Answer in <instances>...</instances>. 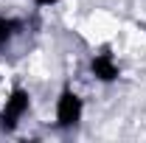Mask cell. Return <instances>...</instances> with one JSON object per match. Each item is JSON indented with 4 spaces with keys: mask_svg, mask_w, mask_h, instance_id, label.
Wrapping results in <instances>:
<instances>
[{
    "mask_svg": "<svg viewBox=\"0 0 146 143\" xmlns=\"http://www.w3.org/2000/svg\"><path fill=\"white\" fill-rule=\"evenodd\" d=\"M90 73H93V79L101 81V84H112V81H118V76H121V65H118L115 54L110 51V45H104V48L90 59Z\"/></svg>",
    "mask_w": 146,
    "mask_h": 143,
    "instance_id": "obj_3",
    "label": "cell"
},
{
    "mask_svg": "<svg viewBox=\"0 0 146 143\" xmlns=\"http://www.w3.org/2000/svg\"><path fill=\"white\" fill-rule=\"evenodd\" d=\"M31 109V93L25 87H11L6 104L0 107V132L3 135H11L14 129L20 126V121L25 118V112Z\"/></svg>",
    "mask_w": 146,
    "mask_h": 143,
    "instance_id": "obj_1",
    "label": "cell"
},
{
    "mask_svg": "<svg viewBox=\"0 0 146 143\" xmlns=\"http://www.w3.org/2000/svg\"><path fill=\"white\" fill-rule=\"evenodd\" d=\"M20 28H23V23H20V20L3 17V14H0V48H6V45L20 34Z\"/></svg>",
    "mask_w": 146,
    "mask_h": 143,
    "instance_id": "obj_4",
    "label": "cell"
},
{
    "mask_svg": "<svg viewBox=\"0 0 146 143\" xmlns=\"http://www.w3.org/2000/svg\"><path fill=\"white\" fill-rule=\"evenodd\" d=\"M56 3H59V0H34V6H39V9H51Z\"/></svg>",
    "mask_w": 146,
    "mask_h": 143,
    "instance_id": "obj_5",
    "label": "cell"
},
{
    "mask_svg": "<svg viewBox=\"0 0 146 143\" xmlns=\"http://www.w3.org/2000/svg\"><path fill=\"white\" fill-rule=\"evenodd\" d=\"M54 115H56V129H76L79 121H82V115H84V101H82V95L73 87H62L59 95H56Z\"/></svg>",
    "mask_w": 146,
    "mask_h": 143,
    "instance_id": "obj_2",
    "label": "cell"
}]
</instances>
